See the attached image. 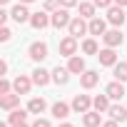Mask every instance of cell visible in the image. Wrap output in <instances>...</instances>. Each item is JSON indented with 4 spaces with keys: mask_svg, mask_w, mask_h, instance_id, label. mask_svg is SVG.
<instances>
[{
    "mask_svg": "<svg viewBox=\"0 0 127 127\" xmlns=\"http://www.w3.org/2000/svg\"><path fill=\"white\" fill-rule=\"evenodd\" d=\"M70 20H72V18H70L67 8H57V10L50 15V23H52V28H57V30H60V28H67Z\"/></svg>",
    "mask_w": 127,
    "mask_h": 127,
    "instance_id": "cell-1",
    "label": "cell"
},
{
    "mask_svg": "<svg viewBox=\"0 0 127 127\" xmlns=\"http://www.w3.org/2000/svg\"><path fill=\"white\" fill-rule=\"evenodd\" d=\"M125 20H127V13H122L120 5H110V8H107V23H110V25L120 28Z\"/></svg>",
    "mask_w": 127,
    "mask_h": 127,
    "instance_id": "cell-2",
    "label": "cell"
},
{
    "mask_svg": "<svg viewBox=\"0 0 127 127\" xmlns=\"http://www.w3.org/2000/svg\"><path fill=\"white\" fill-rule=\"evenodd\" d=\"M67 30H70V35L72 37H80V35H85V32H90V25L85 23V18H72L70 20V25H67Z\"/></svg>",
    "mask_w": 127,
    "mask_h": 127,
    "instance_id": "cell-3",
    "label": "cell"
},
{
    "mask_svg": "<svg viewBox=\"0 0 127 127\" xmlns=\"http://www.w3.org/2000/svg\"><path fill=\"white\" fill-rule=\"evenodd\" d=\"M10 18L15 20V23H30V18H32V13L28 10V5L25 3H18L13 10H10Z\"/></svg>",
    "mask_w": 127,
    "mask_h": 127,
    "instance_id": "cell-4",
    "label": "cell"
},
{
    "mask_svg": "<svg viewBox=\"0 0 127 127\" xmlns=\"http://www.w3.org/2000/svg\"><path fill=\"white\" fill-rule=\"evenodd\" d=\"M77 52V37L67 35V37H62L60 40V55H65V57H72Z\"/></svg>",
    "mask_w": 127,
    "mask_h": 127,
    "instance_id": "cell-5",
    "label": "cell"
},
{
    "mask_svg": "<svg viewBox=\"0 0 127 127\" xmlns=\"http://www.w3.org/2000/svg\"><path fill=\"white\" fill-rule=\"evenodd\" d=\"M97 60H100V65H105V67H115V65H117V52H115V47L100 50V52H97Z\"/></svg>",
    "mask_w": 127,
    "mask_h": 127,
    "instance_id": "cell-6",
    "label": "cell"
},
{
    "mask_svg": "<svg viewBox=\"0 0 127 127\" xmlns=\"http://www.w3.org/2000/svg\"><path fill=\"white\" fill-rule=\"evenodd\" d=\"M30 25H32L35 30H45L47 25H52V23H50V15H47V10L32 13V18H30Z\"/></svg>",
    "mask_w": 127,
    "mask_h": 127,
    "instance_id": "cell-7",
    "label": "cell"
},
{
    "mask_svg": "<svg viewBox=\"0 0 127 127\" xmlns=\"http://www.w3.org/2000/svg\"><path fill=\"white\" fill-rule=\"evenodd\" d=\"M28 55H30V60L40 62V60L47 57V45H45V42H32V45L28 47Z\"/></svg>",
    "mask_w": 127,
    "mask_h": 127,
    "instance_id": "cell-8",
    "label": "cell"
},
{
    "mask_svg": "<svg viewBox=\"0 0 127 127\" xmlns=\"http://www.w3.org/2000/svg\"><path fill=\"white\" fill-rule=\"evenodd\" d=\"M102 40H105V45H107V47H120V45H122V32H120V28L107 30V32L102 35Z\"/></svg>",
    "mask_w": 127,
    "mask_h": 127,
    "instance_id": "cell-9",
    "label": "cell"
},
{
    "mask_svg": "<svg viewBox=\"0 0 127 127\" xmlns=\"http://www.w3.org/2000/svg\"><path fill=\"white\" fill-rule=\"evenodd\" d=\"M90 107H92V100H90L87 95H75V97H72V110H75V112L85 115Z\"/></svg>",
    "mask_w": 127,
    "mask_h": 127,
    "instance_id": "cell-10",
    "label": "cell"
},
{
    "mask_svg": "<svg viewBox=\"0 0 127 127\" xmlns=\"http://www.w3.org/2000/svg\"><path fill=\"white\" fill-rule=\"evenodd\" d=\"M97 82H100V75H97L95 70H85V72L80 75V85H82L85 90H92Z\"/></svg>",
    "mask_w": 127,
    "mask_h": 127,
    "instance_id": "cell-11",
    "label": "cell"
},
{
    "mask_svg": "<svg viewBox=\"0 0 127 127\" xmlns=\"http://www.w3.org/2000/svg\"><path fill=\"white\" fill-rule=\"evenodd\" d=\"M30 87H32V80H30V77H25V75H18V77H15V82H13V90H15L18 95H28V92H30Z\"/></svg>",
    "mask_w": 127,
    "mask_h": 127,
    "instance_id": "cell-12",
    "label": "cell"
},
{
    "mask_svg": "<svg viewBox=\"0 0 127 127\" xmlns=\"http://www.w3.org/2000/svg\"><path fill=\"white\" fill-rule=\"evenodd\" d=\"M50 80H52V72H47L45 67H35V70H32V82H35V85L45 87Z\"/></svg>",
    "mask_w": 127,
    "mask_h": 127,
    "instance_id": "cell-13",
    "label": "cell"
},
{
    "mask_svg": "<svg viewBox=\"0 0 127 127\" xmlns=\"http://www.w3.org/2000/svg\"><path fill=\"white\" fill-rule=\"evenodd\" d=\"M82 125H85V127H100V125H102V115H100L97 110H87V112L82 115Z\"/></svg>",
    "mask_w": 127,
    "mask_h": 127,
    "instance_id": "cell-14",
    "label": "cell"
},
{
    "mask_svg": "<svg viewBox=\"0 0 127 127\" xmlns=\"http://www.w3.org/2000/svg\"><path fill=\"white\" fill-rule=\"evenodd\" d=\"M18 105H20V95H18V92H15V95H10V92H8V95L0 97V107L8 110V112H10V110H15Z\"/></svg>",
    "mask_w": 127,
    "mask_h": 127,
    "instance_id": "cell-15",
    "label": "cell"
},
{
    "mask_svg": "<svg viewBox=\"0 0 127 127\" xmlns=\"http://www.w3.org/2000/svg\"><path fill=\"white\" fill-rule=\"evenodd\" d=\"M105 92L110 95V100H122L125 87H122V82H120V80H115V82H110V85L105 87Z\"/></svg>",
    "mask_w": 127,
    "mask_h": 127,
    "instance_id": "cell-16",
    "label": "cell"
},
{
    "mask_svg": "<svg viewBox=\"0 0 127 127\" xmlns=\"http://www.w3.org/2000/svg\"><path fill=\"white\" fill-rule=\"evenodd\" d=\"M67 70H70L72 75H82V72H85V60H82L80 55H72L70 62H67Z\"/></svg>",
    "mask_w": 127,
    "mask_h": 127,
    "instance_id": "cell-17",
    "label": "cell"
},
{
    "mask_svg": "<svg viewBox=\"0 0 127 127\" xmlns=\"http://www.w3.org/2000/svg\"><path fill=\"white\" fill-rule=\"evenodd\" d=\"M70 75H72V72H70L67 67H60V65L52 70V80H55L57 85H67V82H70Z\"/></svg>",
    "mask_w": 127,
    "mask_h": 127,
    "instance_id": "cell-18",
    "label": "cell"
},
{
    "mask_svg": "<svg viewBox=\"0 0 127 127\" xmlns=\"http://www.w3.org/2000/svg\"><path fill=\"white\" fill-rule=\"evenodd\" d=\"M87 25H90V35H105L107 32V23L102 18H92Z\"/></svg>",
    "mask_w": 127,
    "mask_h": 127,
    "instance_id": "cell-19",
    "label": "cell"
},
{
    "mask_svg": "<svg viewBox=\"0 0 127 127\" xmlns=\"http://www.w3.org/2000/svg\"><path fill=\"white\" fill-rule=\"evenodd\" d=\"M92 107H95L97 112H107V110L112 107V105H110V95H107V92H105V95H97V97L92 100Z\"/></svg>",
    "mask_w": 127,
    "mask_h": 127,
    "instance_id": "cell-20",
    "label": "cell"
},
{
    "mask_svg": "<svg viewBox=\"0 0 127 127\" xmlns=\"http://www.w3.org/2000/svg\"><path fill=\"white\" fill-rule=\"evenodd\" d=\"M45 107H47V102H45L42 97H32V100L28 102V110H30V115H42V112H45Z\"/></svg>",
    "mask_w": 127,
    "mask_h": 127,
    "instance_id": "cell-21",
    "label": "cell"
},
{
    "mask_svg": "<svg viewBox=\"0 0 127 127\" xmlns=\"http://www.w3.org/2000/svg\"><path fill=\"white\" fill-rule=\"evenodd\" d=\"M70 110H72V105H67V102H55V105H52V115H55L57 120H65V117L70 115Z\"/></svg>",
    "mask_w": 127,
    "mask_h": 127,
    "instance_id": "cell-22",
    "label": "cell"
},
{
    "mask_svg": "<svg viewBox=\"0 0 127 127\" xmlns=\"http://www.w3.org/2000/svg\"><path fill=\"white\" fill-rule=\"evenodd\" d=\"M28 112H30V110H20V107L10 110V115H8V125H15V122H25Z\"/></svg>",
    "mask_w": 127,
    "mask_h": 127,
    "instance_id": "cell-23",
    "label": "cell"
},
{
    "mask_svg": "<svg viewBox=\"0 0 127 127\" xmlns=\"http://www.w3.org/2000/svg\"><path fill=\"white\" fill-rule=\"evenodd\" d=\"M107 115H110L112 120H117V122H125V120H127V110H125L122 105H112V107L107 110Z\"/></svg>",
    "mask_w": 127,
    "mask_h": 127,
    "instance_id": "cell-24",
    "label": "cell"
},
{
    "mask_svg": "<svg viewBox=\"0 0 127 127\" xmlns=\"http://www.w3.org/2000/svg\"><path fill=\"white\" fill-rule=\"evenodd\" d=\"M77 8H80V18H85V20H92L95 18V8H97L95 3H80Z\"/></svg>",
    "mask_w": 127,
    "mask_h": 127,
    "instance_id": "cell-25",
    "label": "cell"
},
{
    "mask_svg": "<svg viewBox=\"0 0 127 127\" xmlns=\"http://www.w3.org/2000/svg\"><path fill=\"white\" fill-rule=\"evenodd\" d=\"M112 72H115V80L127 82V62H117V65L112 67Z\"/></svg>",
    "mask_w": 127,
    "mask_h": 127,
    "instance_id": "cell-26",
    "label": "cell"
},
{
    "mask_svg": "<svg viewBox=\"0 0 127 127\" xmlns=\"http://www.w3.org/2000/svg\"><path fill=\"white\" fill-rule=\"evenodd\" d=\"M82 52H85V55H97L100 47H97V42H95L92 37H87V40L82 42Z\"/></svg>",
    "mask_w": 127,
    "mask_h": 127,
    "instance_id": "cell-27",
    "label": "cell"
},
{
    "mask_svg": "<svg viewBox=\"0 0 127 127\" xmlns=\"http://www.w3.org/2000/svg\"><path fill=\"white\" fill-rule=\"evenodd\" d=\"M10 37H13V32H10V28H5V25H3V28H0V42H8Z\"/></svg>",
    "mask_w": 127,
    "mask_h": 127,
    "instance_id": "cell-28",
    "label": "cell"
},
{
    "mask_svg": "<svg viewBox=\"0 0 127 127\" xmlns=\"http://www.w3.org/2000/svg\"><path fill=\"white\" fill-rule=\"evenodd\" d=\"M10 87H13V85H10V80H8V77L0 80V95H8V92H10Z\"/></svg>",
    "mask_w": 127,
    "mask_h": 127,
    "instance_id": "cell-29",
    "label": "cell"
},
{
    "mask_svg": "<svg viewBox=\"0 0 127 127\" xmlns=\"http://www.w3.org/2000/svg\"><path fill=\"white\" fill-rule=\"evenodd\" d=\"M57 8H60V0H45V10L47 13H55Z\"/></svg>",
    "mask_w": 127,
    "mask_h": 127,
    "instance_id": "cell-30",
    "label": "cell"
},
{
    "mask_svg": "<svg viewBox=\"0 0 127 127\" xmlns=\"http://www.w3.org/2000/svg\"><path fill=\"white\" fill-rule=\"evenodd\" d=\"M80 5V0H60V8H75Z\"/></svg>",
    "mask_w": 127,
    "mask_h": 127,
    "instance_id": "cell-31",
    "label": "cell"
},
{
    "mask_svg": "<svg viewBox=\"0 0 127 127\" xmlns=\"http://www.w3.org/2000/svg\"><path fill=\"white\" fill-rule=\"evenodd\" d=\"M32 127H52V125H50L47 120H42V117H37V120L32 122Z\"/></svg>",
    "mask_w": 127,
    "mask_h": 127,
    "instance_id": "cell-32",
    "label": "cell"
},
{
    "mask_svg": "<svg viewBox=\"0 0 127 127\" xmlns=\"http://www.w3.org/2000/svg\"><path fill=\"white\" fill-rule=\"evenodd\" d=\"M92 3H95L97 8H110V5L115 3V0H92Z\"/></svg>",
    "mask_w": 127,
    "mask_h": 127,
    "instance_id": "cell-33",
    "label": "cell"
},
{
    "mask_svg": "<svg viewBox=\"0 0 127 127\" xmlns=\"http://www.w3.org/2000/svg\"><path fill=\"white\" fill-rule=\"evenodd\" d=\"M8 18H10V13H8V10H0V23H5Z\"/></svg>",
    "mask_w": 127,
    "mask_h": 127,
    "instance_id": "cell-34",
    "label": "cell"
},
{
    "mask_svg": "<svg viewBox=\"0 0 127 127\" xmlns=\"http://www.w3.org/2000/svg\"><path fill=\"white\" fill-rule=\"evenodd\" d=\"M102 127H117V120H107V122H102Z\"/></svg>",
    "mask_w": 127,
    "mask_h": 127,
    "instance_id": "cell-35",
    "label": "cell"
},
{
    "mask_svg": "<svg viewBox=\"0 0 127 127\" xmlns=\"http://www.w3.org/2000/svg\"><path fill=\"white\" fill-rule=\"evenodd\" d=\"M5 72H8V62L3 60V62H0V75H5Z\"/></svg>",
    "mask_w": 127,
    "mask_h": 127,
    "instance_id": "cell-36",
    "label": "cell"
},
{
    "mask_svg": "<svg viewBox=\"0 0 127 127\" xmlns=\"http://www.w3.org/2000/svg\"><path fill=\"white\" fill-rule=\"evenodd\" d=\"M10 127H30L28 122H15V125H10Z\"/></svg>",
    "mask_w": 127,
    "mask_h": 127,
    "instance_id": "cell-37",
    "label": "cell"
},
{
    "mask_svg": "<svg viewBox=\"0 0 127 127\" xmlns=\"http://www.w3.org/2000/svg\"><path fill=\"white\" fill-rule=\"evenodd\" d=\"M115 5H120V8H125V5H127V0H115Z\"/></svg>",
    "mask_w": 127,
    "mask_h": 127,
    "instance_id": "cell-38",
    "label": "cell"
},
{
    "mask_svg": "<svg viewBox=\"0 0 127 127\" xmlns=\"http://www.w3.org/2000/svg\"><path fill=\"white\" fill-rule=\"evenodd\" d=\"M60 127H75V125H70V122H62V125H60Z\"/></svg>",
    "mask_w": 127,
    "mask_h": 127,
    "instance_id": "cell-39",
    "label": "cell"
},
{
    "mask_svg": "<svg viewBox=\"0 0 127 127\" xmlns=\"http://www.w3.org/2000/svg\"><path fill=\"white\" fill-rule=\"evenodd\" d=\"M20 3H25V5H30V3H35V0H20Z\"/></svg>",
    "mask_w": 127,
    "mask_h": 127,
    "instance_id": "cell-40",
    "label": "cell"
},
{
    "mask_svg": "<svg viewBox=\"0 0 127 127\" xmlns=\"http://www.w3.org/2000/svg\"><path fill=\"white\" fill-rule=\"evenodd\" d=\"M0 3H3V5H8V3H10V0H0Z\"/></svg>",
    "mask_w": 127,
    "mask_h": 127,
    "instance_id": "cell-41",
    "label": "cell"
}]
</instances>
